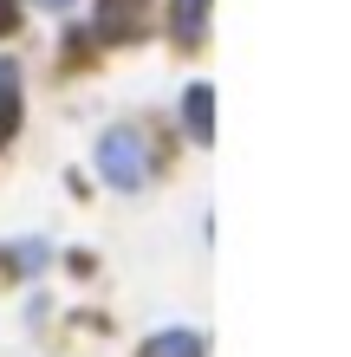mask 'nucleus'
Wrapping results in <instances>:
<instances>
[{"label": "nucleus", "instance_id": "obj_1", "mask_svg": "<svg viewBox=\"0 0 351 357\" xmlns=\"http://www.w3.org/2000/svg\"><path fill=\"white\" fill-rule=\"evenodd\" d=\"M98 169H105L111 188H143L150 182V143H143V130H130V123L105 130L98 137Z\"/></svg>", "mask_w": 351, "mask_h": 357}, {"label": "nucleus", "instance_id": "obj_2", "mask_svg": "<svg viewBox=\"0 0 351 357\" xmlns=\"http://www.w3.org/2000/svg\"><path fill=\"white\" fill-rule=\"evenodd\" d=\"M143 357H209V351H202V338H195V331L170 325V331H156V338L143 344Z\"/></svg>", "mask_w": 351, "mask_h": 357}, {"label": "nucleus", "instance_id": "obj_3", "mask_svg": "<svg viewBox=\"0 0 351 357\" xmlns=\"http://www.w3.org/2000/svg\"><path fill=\"white\" fill-rule=\"evenodd\" d=\"M13 117H20V72L0 59V143L13 137Z\"/></svg>", "mask_w": 351, "mask_h": 357}, {"label": "nucleus", "instance_id": "obj_4", "mask_svg": "<svg viewBox=\"0 0 351 357\" xmlns=\"http://www.w3.org/2000/svg\"><path fill=\"white\" fill-rule=\"evenodd\" d=\"M209 85H189V98H182V111H189V137H202L209 143V130H215V117H209Z\"/></svg>", "mask_w": 351, "mask_h": 357}, {"label": "nucleus", "instance_id": "obj_5", "mask_svg": "<svg viewBox=\"0 0 351 357\" xmlns=\"http://www.w3.org/2000/svg\"><path fill=\"white\" fill-rule=\"evenodd\" d=\"M202 20H209V0H176V39H202Z\"/></svg>", "mask_w": 351, "mask_h": 357}, {"label": "nucleus", "instance_id": "obj_6", "mask_svg": "<svg viewBox=\"0 0 351 357\" xmlns=\"http://www.w3.org/2000/svg\"><path fill=\"white\" fill-rule=\"evenodd\" d=\"M137 26V0H105V33H130Z\"/></svg>", "mask_w": 351, "mask_h": 357}, {"label": "nucleus", "instance_id": "obj_7", "mask_svg": "<svg viewBox=\"0 0 351 357\" xmlns=\"http://www.w3.org/2000/svg\"><path fill=\"white\" fill-rule=\"evenodd\" d=\"M13 26V0H0V33H7Z\"/></svg>", "mask_w": 351, "mask_h": 357}, {"label": "nucleus", "instance_id": "obj_8", "mask_svg": "<svg viewBox=\"0 0 351 357\" xmlns=\"http://www.w3.org/2000/svg\"><path fill=\"white\" fill-rule=\"evenodd\" d=\"M39 7H66V0H39Z\"/></svg>", "mask_w": 351, "mask_h": 357}]
</instances>
